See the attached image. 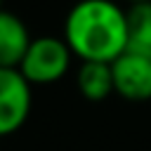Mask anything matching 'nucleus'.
Listing matches in <instances>:
<instances>
[{
	"label": "nucleus",
	"instance_id": "2",
	"mask_svg": "<svg viewBox=\"0 0 151 151\" xmlns=\"http://www.w3.org/2000/svg\"><path fill=\"white\" fill-rule=\"evenodd\" d=\"M71 59H73V54L61 38L40 35V38L31 40L17 71L24 76V80L31 87L33 85H52L68 73Z\"/></svg>",
	"mask_w": 151,
	"mask_h": 151
},
{
	"label": "nucleus",
	"instance_id": "9",
	"mask_svg": "<svg viewBox=\"0 0 151 151\" xmlns=\"http://www.w3.org/2000/svg\"><path fill=\"white\" fill-rule=\"evenodd\" d=\"M0 9H2V0H0Z\"/></svg>",
	"mask_w": 151,
	"mask_h": 151
},
{
	"label": "nucleus",
	"instance_id": "7",
	"mask_svg": "<svg viewBox=\"0 0 151 151\" xmlns=\"http://www.w3.org/2000/svg\"><path fill=\"white\" fill-rule=\"evenodd\" d=\"M125 21H127L125 52L151 57V2L130 5L125 9Z\"/></svg>",
	"mask_w": 151,
	"mask_h": 151
},
{
	"label": "nucleus",
	"instance_id": "6",
	"mask_svg": "<svg viewBox=\"0 0 151 151\" xmlns=\"http://www.w3.org/2000/svg\"><path fill=\"white\" fill-rule=\"evenodd\" d=\"M78 90L87 101H104L113 94V73L111 64L101 61H80L76 76Z\"/></svg>",
	"mask_w": 151,
	"mask_h": 151
},
{
	"label": "nucleus",
	"instance_id": "3",
	"mask_svg": "<svg viewBox=\"0 0 151 151\" xmlns=\"http://www.w3.org/2000/svg\"><path fill=\"white\" fill-rule=\"evenodd\" d=\"M33 106L31 85L17 68H0V137L19 132Z\"/></svg>",
	"mask_w": 151,
	"mask_h": 151
},
{
	"label": "nucleus",
	"instance_id": "1",
	"mask_svg": "<svg viewBox=\"0 0 151 151\" xmlns=\"http://www.w3.org/2000/svg\"><path fill=\"white\" fill-rule=\"evenodd\" d=\"M61 40L80 61L113 64L127 47L125 9L113 0H78L64 19Z\"/></svg>",
	"mask_w": 151,
	"mask_h": 151
},
{
	"label": "nucleus",
	"instance_id": "5",
	"mask_svg": "<svg viewBox=\"0 0 151 151\" xmlns=\"http://www.w3.org/2000/svg\"><path fill=\"white\" fill-rule=\"evenodd\" d=\"M31 40L24 19L14 12L0 9V68H19Z\"/></svg>",
	"mask_w": 151,
	"mask_h": 151
},
{
	"label": "nucleus",
	"instance_id": "8",
	"mask_svg": "<svg viewBox=\"0 0 151 151\" xmlns=\"http://www.w3.org/2000/svg\"><path fill=\"white\" fill-rule=\"evenodd\" d=\"M130 5H139V2H151V0H127Z\"/></svg>",
	"mask_w": 151,
	"mask_h": 151
},
{
	"label": "nucleus",
	"instance_id": "4",
	"mask_svg": "<svg viewBox=\"0 0 151 151\" xmlns=\"http://www.w3.org/2000/svg\"><path fill=\"white\" fill-rule=\"evenodd\" d=\"M113 92L125 101H149L151 99V57L123 52L113 64Z\"/></svg>",
	"mask_w": 151,
	"mask_h": 151
}]
</instances>
